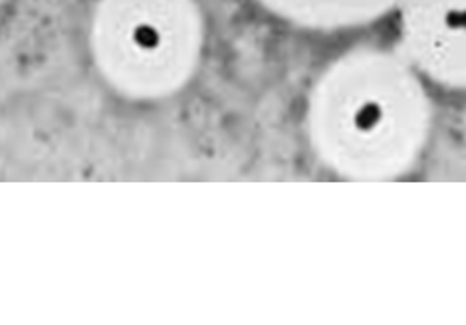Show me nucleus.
I'll return each mask as SVG.
<instances>
[{
  "instance_id": "1",
  "label": "nucleus",
  "mask_w": 466,
  "mask_h": 325,
  "mask_svg": "<svg viewBox=\"0 0 466 325\" xmlns=\"http://www.w3.org/2000/svg\"><path fill=\"white\" fill-rule=\"evenodd\" d=\"M129 42L141 52H157L165 42V32L153 20H133L127 26Z\"/></svg>"
},
{
  "instance_id": "2",
  "label": "nucleus",
  "mask_w": 466,
  "mask_h": 325,
  "mask_svg": "<svg viewBox=\"0 0 466 325\" xmlns=\"http://www.w3.org/2000/svg\"><path fill=\"white\" fill-rule=\"evenodd\" d=\"M380 119H381V109L375 104L365 106L358 114V117H355V121H358V127L365 129V131L375 127V123H380Z\"/></svg>"
}]
</instances>
